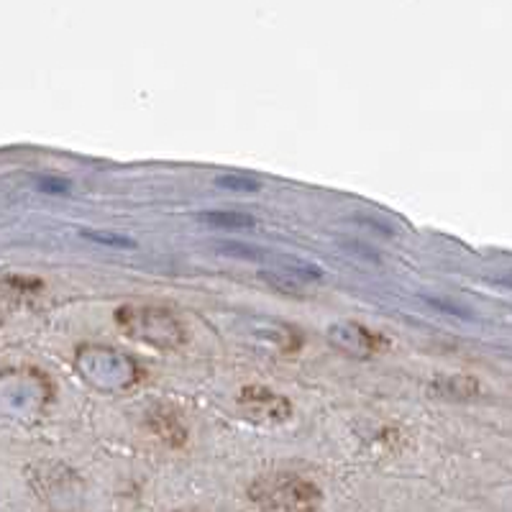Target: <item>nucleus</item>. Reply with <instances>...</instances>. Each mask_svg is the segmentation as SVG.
Segmentation results:
<instances>
[{
    "instance_id": "6",
    "label": "nucleus",
    "mask_w": 512,
    "mask_h": 512,
    "mask_svg": "<svg viewBox=\"0 0 512 512\" xmlns=\"http://www.w3.org/2000/svg\"><path fill=\"white\" fill-rule=\"evenodd\" d=\"M82 239H90L100 246H113V249H134L136 241L123 236V233H111V231H80Z\"/></svg>"
},
{
    "instance_id": "2",
    "label": "nucleus",
    "mask_w": 512,
    "mask_h": 512,
    "mask_svg": "<svg viewBox=\"0 0 512 512\" xmlns=\"http://www.w3.org/2000/svg\"><path fill=\"white\" fill-rule=\"evenodd\" d=\"M116 318L123 333L139 338L144 344L157 346V349H175L185 338L175 315H169L162 308H154V305H123Z\"/></svg>"
},
{
    "instance_id": "5",
    "label": "nucleus",
    "mask_w": 512,
    "mask_h": 512,
    "mask_svg": "<svg viewBox=\"0 0 512 512\" xmlns=\"http://www.w3.org/2000/svg\"><path fill=\"white\" fill-rule=\"evenodd\" d=\"M218 251H223V254L228 256H236V259H244V262H269V259H274V254H269V251H262L256 249V246H246V244H239V241H221V244H216Z\"/></svg>"
},
{
    "instance_id": "1",
    "label": "nucleus",
    "mask_w": 512,
    "mask_h": 512,
    "mask_svg": "<svg viewBox=\"0 0 512 512\" xmlns=\"http://www.w3.org/2000/svg\"><path fill=\"white\" fill-rule=\"evenodd\" d=\"M249 497L264 512H315L323 502L318 484L295 474H269L256 479Z\"/></svg>"
},
{
    "instance_id": "3",
    "label": "nucleus",
    "mask_w": 512,
    "mask_h": 512,
    "mask_svg": "<svg viewBox=\"0 0 512 512\" xmlns=\"http://www.w3.org/2000/svg\"><path fill=\"white\" fill-rule=\"evenodd\" d=\"M241 402L251 410V415H254L256 410H262L264 418L269 420H282L280 415H285V418L290 415V405H287L282 397L264 390V387H246L244 395H241Z\"/></svg>"
},
{
    "instance_id": "7",
    "label": "nucleus",
    "mask_w": 512,
    "mask_h": 512,
    "mask_svg": "<svg viewBox=\"0 0 512 512\" xmlns=\"http://www.w3.org/2000/svg\"><path fill=\"white\" fill-rule=\"evenodd\" d=\"M216 185L223 190H239V192H256L262 190V185L251 177H239V175H221L216 177Z\"/></svg>"
},
{
    "instance_id": "4",
    "label": "nucleus",
    "mask_w": 512,
    "mask_h": 512,
    "mask_svg": "<svg viewBox=\"0 0 512 512\" xmlns=\"http://www.w3.org/2000/svg\"><path fill=\"white\" fill-rule=\"evenodd\" d=\"M198 221L213 228H254L256 221L249 213H236V210H205L198 213Z\"/></svg>"
}]
</instances>
